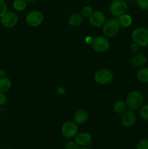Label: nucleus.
Segmentation results:
<instances>
[{"label": "nucleus", "mask_w": 148, "mask_h": 149, "mask_svg": "<svg viewBox=\"0 0 148 149\" xmlns=\"http://www.w3.org/2000/svg\"><path fill=\"white\" fill-rule=\"evenodd\" d=\"M144 103V97L142 93L139 91H132L126 97V106L131 110L140 109Z\"/></svg>", "instance_id": "nucleus-1"}, {"label": "nucleus", "mask_w": 148, "mask_h": 149, "mask_svg": "<svg viewBox=\"0 0 148 149\" xmlns=\"http://www.w3.org/2000/svg\"><path fill=\"white\" fill-rule=\"evenodd\" d=\"M120 26L118 19L111 18L105 20L103 24L102 31L107 37H113L118 33Z\"/></svg>", "instance_id": "nucleus-2"}, {"label": "nucleus", "mask_w": 148, "mask_h": 149, "mask_svg": "<svg viewBox=\"0 0 148 149\" xmlns=\"http://www.w3.org/2000/svg\"><path fill=\"white\" fill-rule=\"evenodd\" d=\"M133 42L141 47L148 45V29L145 28H138L135 29L131 34Z\"/></svg>", "instance_id": "nucleus-3"}, {"label": "nucleus", "mask_w": 148, "mask_h": 149, "mask_svg": "<svg viewBox=\"0 0 148 149\" xmlns=\"http://www.w3.org/2000/svg\"><path fill=\"white\" fill-rule=\"evenodd\" d=\"M113 74L107 68H102L98 70L94 74V80L97 83L102 85L108 84L113 81Z\"/></svg>", "instance_id": "nucleus-4"}, {"label": "nucleus", "mask_w": 148, "mask_h": 149, "mask_svg": "<svg viewBox=\"0 0 148 149\" xmlns=\"http://www.w3.org/2000/svg\"><path fill=\"white\" fill-rule=\"evenodd\" d=\"M91 45L92 49L97 52H104L110 47L109 40L103 36H97L91 40Z\"/></svg>", "instance_id": "nucleus-5"}, {"label": "nucleus", "mask_w": 148, "mask_h": 149, "mask_svg": "<svg viewBox=\"0 0 148 149\" xmlns=\"http://www.w3.org/2000/svg\"><path fill=\"white\" fill-rule=\"evenodd\" d=\"M61 134L66 138H72L78 134V126L75 122L68 121L62 125Z\"/></svg>", "instance_id": "nucleus-6"}, {"label": "nucleus", "mask_w": 148, "mask_h": 149, "mask_svg": "<svg viewBox=\"0 0 148 149\" xmlns=\"http://www.w3.org/2000/svg\"><path fill=\"white\" fill-rule=\"evenodd\" d=\"M26 21L28 26L32 27H37L43 23L44 15L39 10H33L30 12L26 15Z\"/></svg>", "instance_id": "nucleus-7"}, {"label": "nucleus", "mask_w": 148, "mask_h": 149, "mask_svg": "<svg viewBox=\"0 0 148 149\" xmlns=\"http://www.w3.org/2000/svg\"><path fill=\"white\" fill-rule=\"evenodd\" d=\"M128 10V5L123 0H114L110 5V13L114 16L122 15L126 14Z\"/></svg>", "instance_id": "nucleus-8"}, {"label": "nucleus", "mask_w": 148, "mask_h": 149, "mask_svg": "<svg viewBox=\"0 0 148 149\" xmlns=\"http://www.w3.org/2000/svg\"><path fill=\"white\" fill-rule=\"evenodd\" d=\"M18 17L14 12L7 11L1 17V23L5 28H12L17 24Z\"/></svg>", "instance_id": "nucleus-9"}, {"label": "nucleus", "mask_w": 148, "mask_h": 149, "mask_svg": "<svg viewBox=\"0 0 148 149\" xmlns=\"http://www.w3.org/2000/svg\"><path fill=\"white\" fill-rule=\"evenodd\" d=\"M89 18L90 24L94 27H100L104 24L106 20L104 13L100 10L93 11Z\"/></svg>", "instance_id": "nucleus-10"}, {"label": "nucleus", "mask_w": 148, "mask_h": 149, "mask_svg": "<svg viewBox=\"0 0 148 149\" xmlns=\"http://www.w3.org/2000/svg\"><path fill=\"white\" fill-rule=\"evenodd\" d=\"M136 116L132 110H126L124 113H122L121 123L123 126L126 127H130L135 124Z\"/></svg>", "instance_id": "nucleus-11"}, {"label": "nucleus", "mask_w": 148, "mask_h": 149, "mask_svg": "<svg viewBox=\"0 0 148 149\" xmlns=\"http://www.w3.org/2000/svg\"><path fill=\"white\" fill-rule=\"evenodd\" d=\"M75 141L79 146H86L91 143L92 138H91V135L88 132H81L75 135Z\"/></svg>", "instance_id": "nucleus-12"}, {"label": "nucleus", "mask_w": 148, "mask_h": 149, "mask_svg": "<svg viewBox=\"0 0 148 149\" xmlns=\"http://www.w3.org/2000/svg\"><path fill=\"white\" fill-rule=\"evenodd\" d=\"M89 119V114L84 109H79L75 113L73 116L74 122L77 125H83L86 123Z\"/></svg>", "instance_id": "nucleus-13"}, {"label": "nucleus", "mask_w": 148, "mask_h": 149, "mask_svg": "<svg viewBox=\"0 0 148 149\" xmlns=\"http://www.w3.org/2000/svg\"><path fill=\"white\" fill-rule=\"evenodd\" d=\"M147 57L142 53H137L131 59V64L135 68L142 67L147 63Z\"/></svg>", "instance_id": "nucleus-14"}, {"label": "nucleus", "mask_w": 148, "mask_h": 149, "mask_svg": "<svg viewBox=\"0 0 148 149\" xmlns=\"http://www.w3.org/2000/svg\"><path fill=\"white\" fill-rule=\"evenodd\" d=\"M83 22V16L78 13H73L68 17V23L72 27L79 26Z\"/></svg>", "instance_id": "nucleus-15"}, {"label": "nucleus", "mask_w": 148, "mask_h": 149, "mask_svg": "<svg viewBox=\"0 0 148 149\" xmlns=\"http://www.w3.org/2000/svg\"><path fill=\"white\" fill-rule=\"evenodd\" d=\"M136 77L141 82L148 83V68L142 67L138 70L136 73Z\"/></svg>", "instance_id": "nucleus-16"}, {"label": "nucleus", "mask_w": 148, "mask_h": 149, "mask_svg": "<svg viewBox=\"0 0 148 149\" xmlns=\"http://www.w3.org/2000/svg\"><path fill=\"white\" fill-rule=\"evenodd\" d=\"M12 85L11 80L7 77H0V92L6 93L9 91Z\"/></svg>", "instance_id": "nucleus-17"}, {"label": "nucleus", "mask_w": 148, "mask_h": 149, "mask_svg": "<svg viewBox=\"0 0 148 149\" xmlns=\"http://www.w3.org/2000/svg\"><path fill=\"white\" fill-rule=\"evenodd\" d=\"M118 20L120 26L123 28L129 27L132 23V18L129 15L127 14H123L122 15L119 16Z\"/></svg>", "instance_id": "nucleus-18"}, {"label": "nucleus", "mask_w": 148, "mask_h": 149, "mask_svg": "<svg viewBox=\"0 0 148 149\" xmlns=\"http://www.w3.org/2000/svg\"><path fill=\"white\" fill-rule=\"evenodd\" d=\"M28 1L26 0H15L13 2V7L16 11H23L27 7Z\"/></svg>", "instance_id": "nucleus-19"}, {"label": "nucleus", "mask_w": 148, "mask_h": 149, "mask_svg": "<svg viewBox=\"0 0 148 149\" xmlns=\"http://www.w3.org/2000/svg\"><path fill=\"white\" fill-rule=\"evenodd\" d=\"M127 109L126 103L122 100H118L116 102L114 105V111L118 113H124Z\"/></svg>", "instance_id": "nucleus-20"}, {"label": "nucleus", "mask_w": 148, "mask_h": 149, "mask_svg": "<svg viewBox=\"0 0 148 149\" xmlns=\"http://www.w3.org/2000/svg\"><path fill=\"white\" fill-rule=\"evenodd\" d=\"M140 116L143 119L148 121V104L140 108Z\"/></svg>", "instance_id": "nucleus-21"}, {"label": "nucleus", "mask_w": 148, "mask_h": 149, "mask_svg": "<svg viewBox=\"0 0 148 149\" xmlns=\"http://www.w3.org/2000/svg\"><path fill=\"white\" fill-rule=\"evenodd\" d=\"M93 9L92 7H90V6H86L84 8L81 10V15L83 17H89L91 15V13H93Z\"/></svg>", "instance_id": "nucleus-22"}, {"label": "nucleus", "mask_w": 148, "mask_h": 149, "mask_svg": "<svg viewBox=\"0 0 148 149\" xmlns=\"http://www.w3.org/2000/svg\"><path fill=\"white\" fill-rule=\"evenodd\" d=\"M136 149H148V140L142 139L138 142Z\"/></svg>", "instance_id": "nucleus-23"}, {"label": "nucleus", "mask_w": 148, "mask_h": 149, "mask_svg": "<svg viewBox=\"0 0 148 149\" xmlns=\"http://www.w3.org/2000/svg\"><path fill=\"white\" fill-rule=\"evenodd\" d=\"M65 149H79V145L75 141H68L65 143Z\"/></svg>", "instance_id": "nucleus-24"}, {"label": "nucleus", "mask_w": 148, "mask_h": 149, "mask_svg": "<svg viewBox=\"0 0 148 149\" xmlns=\"http://www.w3.org/2000/svg\"><path fill=\"white\" fill-rule=\"evenodd\" d=\"M136 2L142 10H148V0H136Z\"/></svg>", "instance_id": "nucleus-25"}, {"label": "nucleus", "mask_w": 148, "mask_h": 149, "mask_svg": "<svg viewBox=\"0 0 148 149\" xmlns=\"http://www.w3.org/2000/svg\"><path fill=\"white\" fill-rule=\"evenodd\" d=\"M7 11V6L5 1L0 0V18L3 16V15Z\"/></svg>", "instance_id": "nucleus-26"}, {"label": "nucleus", "mask_w": 148, "mask_h": 149, "mask_svg": "<svg viewBox=\"0 0 148 149\" xmlns=\"http://www.w3.org/2000/svg\"><path fill=\"white\" fill-rule=\"evenodd\" d=\"M7 101V96H6L5 93H1L0 92V106H4V105L6 104Z\"/></svg>", "instance_id": "nucleus-27"}, {"label": "nucleus", "mask_w": 148, "mask_h": 149, "mask_svg": "<svg viewBox=\"0 0 148 149\" xmlns=\"http://www.w3.org/2000/svg\"><path fill=\"white\" fill-rule=\"evenodd\" d=\"M131 50L133 51V52H137L138 50H139V45H136V43H132L131 45Z\"/></svg>", "instance_id": "nucleus-28"}, {"label": "nucleus", "mask_w": 148, "mask_h": 149, "mask_svg": "<svg viewBox=\"0 0 148 149\" xmlns=\"http://www.w3.org/2000/svg\"><path fill=\"white\" fill-rule=\"evenodd\" d=\"M5 76V72L3 70L0 69V77H4Z\"/></svg>", "instance_id": "nucleus-29"}, {"label": "nucleus", "mask_w": 148, "mask_h": 149, "mask_svg": "<svg viewBox=\"0 0 148 149\" xmlns=\"http://www.w3.org/2000/svg\"><path fill=\"white\" fill-rule=\"evenodd\" d=\"M26 1H27L28 2H33V1H35L36 0H26Z\"/></svg>", "instance_id": "nucleus-30"}, {"label": "nucleus", "mask_w": 148, "mask_h": 149, "mask_svg": "<svg viewBox=\"0 0 148 149\" xmlns=\"http://www.w3.org/2000/svg\"><path fill=\"white\" fill-rule=\"evenodd\" d=\"M79 149H89V148H79Z\"/></svg>", "instance_id": "nucleus-31"}, {"label": "nucleus", "mask_w": 148, "mask_h": 149, "mask_svg": "<svg viewBox=\"0 0 148 149\" xmlns=\"http://www.w3.org/2000/svg\"><path fill=\"white\" fill-rule=\"evenodd\" d=\"M2 1H7V0H2Z\"/></svg>", "instance_id": "nucleus-32"}, {"label": "nucleus", "mask_w": 148, "mask_h": 149, "mask_svg": "<svg viewBox=\"0 0 148 149\" xmlns=\"http://www.w3.org/2000/svg\"><path fill=\"white\" fill-rule=\"evenodd\" d=\"M8 149H13V148H8Z\"/></svg>", "instance_id": "nucleus-33"}]
</instances>
